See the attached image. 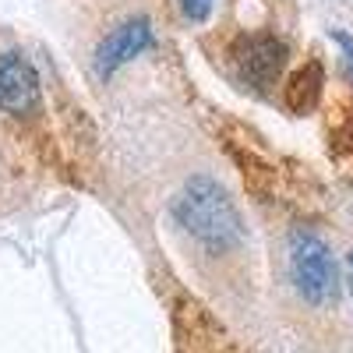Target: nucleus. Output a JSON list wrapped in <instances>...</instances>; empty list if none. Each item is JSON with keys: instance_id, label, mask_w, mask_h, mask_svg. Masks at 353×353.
I'll return each instance as SVG.
<instances>
[{"instance_id": "obj_5", "label": "nucleus", "mask_w": 353, "mask_h": 353, "mask_svg": "<svg viewBox=\"0 0 353 353\" xmlns=\"http://www.w3.org/2000/svg\"><path fill=\"white\" fill-rule=\"evenodd\" d=\"M152 46V25L149 18H131L124 25H117L113 32L99 43L96 50V74L110 78L117 68H124L128 61H134L138 53H145Z\"/></svg>"}, {"instance_id": "obj_2", "label": "nucleus", "mask_w": 353, "mask_h": 353, "mask_svg": "<svg viewBox=\"0 0 353 353\" xmlns=\"http://www.w3.org/2000/svg\"><path fill=\"white\" fill-rule=\"evenodd\" d=\"M290 276H293L297 293L314 307L332 304L336 293H339L336 258H332L329 244L311 230H293L290 233Z\"/></svg>"}, {"instance_id": "obj_4", "label": "nucleus", "mask_w": 353, "mask_h": 353, "mask_svg": "<svg viewBox=\"0 0 353 353\" xmlns=\"http://www.w3.org/2000/svg\"><path fill=\"white\" fill-rule=\"evenodd\" d=\"M233 57H237V68H241L244 81H251L258 88H269L286 64V46H283V39H276L269 32H254L233 46Z\"/></svg>"}, {"instance_id": "obj_1", "label": "nucleus", "mask_w": 353, "mask_h": 353, "mask_svg": "<svg viewBox=\"0 0 353 353\" xmlns=\"http://www.w3.org/2000/svg\"><path fill=\"white\" fill-rule=\"evenodd\" d=\"M173 216L194 241L212 251H230L244 241V223L233 209L230 194L212 176H191L184 191L173 198Z\"/></svg>"}, {"instance_id": "obj_3", "label": "nucleus", "mask_w": 353, "mask_h": 353, "mask_svg": "<svg viewBox=\"0 0 353 353\" xmlns=\"http://www.w3.org/2000/svg\"><path fill=\"white\" fill-rule=\"evenodd\" d=\"M39 99H43V85L32 61L18 50L0 53V110L14 117L36 113Z\"/></svg>"}, {"instance_id": "obj_6", "label": "nucleus", "mask_w": 353, "mask_h": 353, "mask_svg": "<svg viewBox=\"0 0 353 353\" xmlns=\"http://www.w3.org/2000/svg\"><path fill=\"white\" fill-rule=\"evenodd\" d=\"M321 85H325V71H321L318 61H307L286 81V106L293 113H311L321 99Z\"/></svg>"}, {"instance_id": "obj_9", "label": "nucleus", "mask_w": 353, "mask_h": 353, "mask_svg": "<svg viewBox=\"0 0 353 353\" xmlns=\"http://www.w3.org/2000/svg\"><path fill=\"white\" fill-rule=\"evenodd\" d=\"M346 265H350V293H353V251H350V258H346Z\"/></svg>"}, {"instance_id": "obj_7", "label": "nucleus", "mask_w": 353, "mask_h": 353, "mask_svg": "<svg viewBox=\"0 0 353 353\" xmlns=\"http://www.w3.org/2000/svg\"><path fill=\"white\" fill-rule=\"evenodd\" d=\"M212 4L216 0H181V11H184L188 21H205L212 14Z\"/></svg>"}, {"instance_id": "obj_8", "label": "nucleus", "mask_w": 353, "mask_h": 353, "mask_svg": "<svg viewBox=\"0 0 353 353\" xmlns=\"http://www.w3.org/2000/svg\"><path fill=\"white\" fill-rule=\"evenodd\" d=\"M332 39L339 43V50H343V61H346V68H350V78H353V36H346L343 28H332Z\"/></svg>"}]
</instances>
